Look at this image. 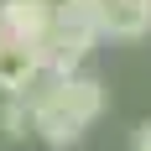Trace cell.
<instances>
[{
    "label": "cell",
    "instance_id": "cell-1",
    "mask_svg": "<svg viewBox=\"0 0 151 151\" xmlns=\"http://www.w3.org/2000/svg\"><path fill=\"white\" fill-rule=\"evenodd\" d=\"M31 109V136L47 141L52 151H68L83 141L99 115H104V83L94 73H73V78H42L37 89L26 94Z\"/></svg>",
    "mask_w": 151,
    "mask_h": 151
},
{
    "label": "cell",
    "instance_id": "cell-2",
    "mask_svg": "<svg viewBox=\"0 0 151 151\" xmlns=\"http://www.w3.org/2000/svg\"><path fill=\"white\" fill-rule=\"evenodd\" d=\"M94 26L89 21H52L37 42V58H42V78H73L83 73V63L94 52Z\"/></svg>",
    "mask_w": 151,
    "mask_h": 151
},
{
    "label": "cell",
    "instance_id": "cell-3",
    "mask_svg": "<svg viewBox=\"0 0 151 151\" xmlns=\"http://www.w3.org/2000/svg\"><path fill=\"white\" fill-rule=\"evenodd\" d=\"M94 37H120V42H136L151 31V0H94L89 16Z\"/></svg>",
    "mask_w": 151,
    "mask_h": 151
},
{
    "label": "cell",
    "instance_id": "cell-4",
    "mask_svg": "<svg viewBox=\"0 0 151 151\" xmlns=\"http://www.w3.org/2000/svg\"><path fill=\"white\" fill-rule=\"evenodd\" d=\"M37 83H42V58H37V47L5 37V42H0V94H5V99H26Z\"/></svg>",
    "mask_w": 151,
    "mask_h": 151
},
{
    "label": "cell",
    "instance_id": "cell-5",
    "mask_svg": "<svg viewBox=\"0 0 151 151\" xmlns=\"http://www.w3.org/2000/svg\"><path fill=\"white\" fill-rule=\"evenodd\" d=\"M0 21H5V37L37 47L42 31L52 26V11H47L42 0H0Z\"/></svg>",
    "mask_w": 151,
    "mask_h": 151
},
{
    "label": "cell",
    "instance_id": "cell-6",
    "mask_svg": "<svg viewBox=\"0 0 151 151\" xmlns=\"http://www.w3.org/2000/svg\"><path fill=\"white\" fill-rule=\"evenodd\" d=\"M0 136H5V141H26V136H31V109H26V99H0Z\"/></svg>",
    "mask_w": 151,
    "mask_h": 151
},
{
    "label": "cell",
    "instance_id": "cell-7",
    "mask_svg": "<svg viewBox=\"0 0 151 151\" xmlns=\"http://www.w3.org/2000/svg\"><path fill=\"white\" fill-rule=\"evenodd\" d=\"M130 151H151V120L136 125V136H130Z\"/></svg>",
    "mask_w": 151,
    "mask_h": 151
},
{
    "label": "cell",
    "instance_id": "cell-8",
    "mask_svg": "<svg viewBox=\"0 0 151 151\" xmlns=\"http://www.w3.org/2000/svg\"><path fill=\"white\" fill-rule=\"evenodd\" d=\"M0 42H5V21H0Z\"/></svg>",
    "mask_w": 151,
    "mask_h": 151
}]
</instances>
